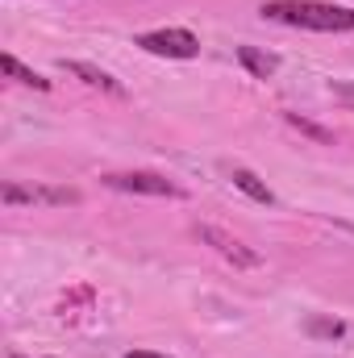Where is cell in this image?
<instances>
[{
	"instance_id": "1",
	"label": "cell",
	"mask_w": 354,
	"mask_h": 358,
	"mask_svg": "<svg viewBox=\"0 0 354 358\" xmlns=\"http://www.w3.org/2000/svg\"><path fill=\"white\" fill-rule=\"evenodd\" d=\"M267 21L292 25V29H317V34H354V8H338L325 0H267Z\"/></svg>"
},
{
	"instance_id": "2",
	"label": "cell",
	"mask_w": 354,
	"mask_h": 358,
	"mask_svg": "<svg viewBox=\"0 0 354 358\" xmlns=\"http://www.w3.org/2000/svg\"><path fill=\"white\" fill-rule=\"evenodd\" d=\"M138 46L146 55H159V59H196L200 55V42L187 29H150L138 38Z\"/></svg>"
},
{
	"instance_id": "3",
	"label": "cell",
	"mask_w": 354,
	"mask_h": 358,
	"mask_svg": "<svg viewBox=\"0 0 354 358\" xmlns=\"http://www.w3.org/2000/svg\"><path fill=\"white\" fill-rule=\"evenodd\" d=\"M104 183L113 192H138V196H167V200L183 196L179 183H171L167 176H155V171H113V176H104Z\"/></svg>"
},
{
	"instance_id": "4",
	"label": "cell",
	"mask_w": 354,
	"mask_h": 358,
	"mask_svg": "<svg viewBox=\"0 0 354 358\" xmlns=\"http://www.w3.org/2000/svg\"><path fill=\"white\" fill-rule=\"evenodd\" d=\"M196 238L200 242H208L225 263H234V267H259V255L246 246V242H238L234 234H225V229H217V225H200L196 229Z\"/></svg>"
},
{
	"instance_id": "5",
	"label": "cell",
	"mask_w": 354,
	"mask_h": 358,
	"mask_svg": "<svg viewBox=\"0 0 354 358\" xmlns=\"http://www.w3.org/2000/svg\"><path fill=\"white\" fill-rule=\"evenodd\" d=\"M0 200L4 204H76L80 192H71V187H17V183H4Z\"/></svg>"
},
{
	"instance_id": "6",
	"label": "cell",
	"mask_w": 354,
	"mask_h": 358,
	"mask_svg": "<svg viewBox=\"0 0 354 358\" xmlns=\"http://www.w3.org/2000/svg\"><path fill=\"white\" fill-rule=\"evenodd\" d=\"M63 71H67V76H80L88 88L113 92V96H121V92H125L121 84H117V80H113V76H108V71H100V67H92V63H76V59L67 63V59H63Z\"/></svg>"
},
{
	"instance_id": "7",
	"label": "cell",
	"mask_w": 354,
	"mask_h": 358,
	"mask_svg": "<svg viewBox=\"0 0 354 358\" xmlns=\"http://www.w3.org/2000/svg\"><path fill=\"white\" fill-rule=\"evenodd\" d=\"M238 63H242L255 80H267V76L279 71V59H275L271 50H259V46H238Z\"/></svg>"
},
{
	"instance_id": "8",
	"label": "cell",
	"mask_w": 354,
	"mask_h": 358,
	"mask_svg": "<svg viewBox=\"0 0 354 358\" xmlns=\"http://www.w3.org/2000/svg\"><path fill=\"white\" fill-rule=\"evenodd\" d=\"M0 67H4V76H8V80H17V84H25V88H38V92L50 88V80H42L38 71H29L17 55H4V59H0Z\"/></svg>"
},
{
	"instance_id": "9",
	"label": "cell",
	"mask_w": 354,
	"mask_h": 358,
	"mask_svg": "<svg viewBox=\"0 0 354 358\" xmlns=\"http://www.w3.org/2000/svg\"><path fill=\"white\" fill-rule=\"evenodd\" d=\"M229 179H234V187H242V192H246L250 200H259V204H271V200H275V196H271V187H267L255 171H246V167H234Z\"/></svg>"
},
{
	"instance_id": "10",
	"label": "cell",
	"mask_w": 354,
	"mask_h": 358,
	"mask_svg": "<svg viewBox=\"0 0 354 358\" xmlns=\"http://www.w3.org/2000/svg\"><path fill=\"white\" fill-rule=\"evenodd\" d=\"M283 121H288L292 129H300V134H309V138H317L321 146H334V129H321L317 121H309V117H300V113H283Z\"/></svg>"
},
{
	"instance_id": "11",
	"label": "cell",
	"mask_w": 354,
	"mask_h": 358,
	"mask_svg": "<svg viewBox=\"0 0 354 358\" xmlns=\"http://www.w3.org/2000/svg\"><path fill=\"white\" fill-rule=\"evenodd\" d=\"M313 329H321V334H334V338H338V334H342V325H338V321H334V325H330V321H317V325H313Z\"/></svg>"
},
{
	"instance_id": "12",
	"label": "cell",
	"mask_w": 354,
	"mask_h": 358,
	"mask_svg": "<svg viewBox=\"0 0 354 358\" xmlns=\"http://www.w3.org/2000/svg\"><path fill=\"white\" fill-rule=\"evenodd\" d=\"M125 358H167V355H155V350H134V355H125Z\"/></svg>"
}]
</instances>
